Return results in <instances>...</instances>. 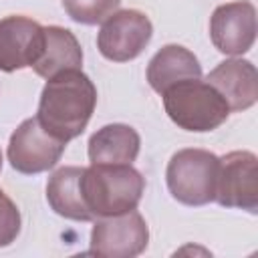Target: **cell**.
Instances as JSON below:
<instances>
[{"instance_id": "obj_15", "label": "cell", "mask_w": 258, "mask_h": 258, "mask_svg": "<svg viewBox=\"0 0 258 258\" xmlns=\"http://www.w3.org/2000/svg\"><path fill=\"white\" fill-rule=\"evenodd\" d=\"M141 149L139 133L125 123H109L89 139L91 163H133Z\"/></svg>"}, {"instance_id": "obj_7", "label": "cell", "mask_w": 258, "mask_h": 258, "mask_svg": "<svg viewBox=\"0 0 258 258\" xmlns=\"http://www.w3.org/2000/svg\"><path fill=\"white\" fill-rule=\"evenodd\" d=\"M214 202L248 214L258 212V157L252 151H230L220 157Z\"/></svg>"}, {"instance_id": "obj_1", "label": "cell", "mask_w": 258, "mask_h": 258, "mask_svg": "<svg viewBox=\"0 0 258 258\" xmlns=\"http://www.w3.org/2000/svg\"><path fill=\"white\" fill-rule=\"evenodd\" d=\"M95 105L97 89L93 81L81 69H71L46 81L36 119L48 133L69 143L87 129Z\"/></svg>"}, {"instance_id": "obj_17", "label": "cell", "mask_w": 258, "mask_h": 258, "mask_svg": "<svg viewBox=\"0 0 258 258\" xmlns=\"http://www.w3.org/2000/svg\"><path fill=\"white\" fill-rule=\"evenodd\" d=\"M20 212L0 187V248L10 246L20 234Z\"/></svg>"}, {"instance_id": "obj_2", "label": "cell", "mask_w": 258, "mask_h": 258, "mask_svg": "<svg viewBox=\"0 0 258 258\" xmlns=\"http://www.w3.org/2000/svg\"><path fill=\"white\" fill-rule=\"evenodd\" d=\"M83 198L93 222L137 210L145 177L131 163H91L81 177Z\"/></svg>"}, {"instance_id": "obj_5", "label": "cell", "mask_w": 258, "mask_h": 258, "mask_svg": "<svg viewBox=\"0 0 258 258\" xmlns=\"http://www.w3.org/2000/svg\"><path fill=\"white\" fill-rule=\"evenodd\" d=\"M64 147L67 143L48 133L36 117H28L10 135L8 161L16 171L34 175L52 169L62 157Z\"/></svg>"}, {"instance_id": "obj_4", "label": "cell", "mask_w": 258, "mask_h": 258, "mask_svg": "<svg viewBox=\"0 0 258 258\" xmlns=\"http://www.w3.org/2000/svg\"><path fill=\"white\" fill-rule=\"evenodd\" d=\"M220 157L208 149H179L171 155L165 181L173 200L183 206H206L214 202Z\"/></svg>"}, {"instance_id": "obj_11", "label": "cell", "mask_w": 258, "mask_h": 258, "mask_svg": "<svg viewBox=\"0 0 258 258\" xmlns=\"http://www.w3.org/2000/svg\"><path fill=\"white\" fill-rule=\"evenodd\" d=\"M206 81L224 97L230 111H246L258 101V73L246 58L222 60Z\"/></svg>"}, {"instance_id": "obj_10", "label": "cell", "mask_w": 258, "mask_h": 258, "mask_svg": "<svg viewBox=\"0 0 258 258\" xmlns=\"http://www.w3.org/2000/svg\"><path fill=\"white\" fill-rule=\"evenodd\" d=\"M44 26L20 14L0 20V71L12 73L32 67L42 52Z\"/></svg>"}, {"instance_id": "obj_12", "label": "cell", "mask_w": 258, "mask_h": 258, "mask_svg": "<svg viewBox=\"0 0 258 258\" xmlns=\"http://www.w3.org/2000/svg\"><path fill=\"white\" fill-rule=\"evenodd\" d=\"M187 79H202V67L198 56L181 44L161 46L147 64V83L159 95Z\"/></svg>"}, {"instance_id": "obj_9", "label": "cell", "mask_w": 258, "mask_h": 258, "mask_svg": "<svg viewBox=\"0 0 258 258\" xmlns=\"http://www.w3.org/2000/svg\"><path fill=\"white\" fill-rule=\"evenodd\" d=\"M256 8L248 0H236L220 4L210 18L212 44L230 56L248 52L256 40Z\"/></svg>"}, {"instance_id": "obj_6", "label": "cell", "mask_w": 258, "mask_h": 258, "mask_svg": "<svg viewBox=\"0 0 258 258\" xmlns=\"http://www.w3.org/2000/svg\"><path fill=\"white\" fill-rule=\"evenodd\" d=\"M153 36V24L141 10H117L101 22L97 34L99 52L113 62L137 58Z\"/></svg>"}, {"instance_id": "obj_16", "label": "cell", "mask_w": 258, "mask_h": 258, "mask_svg": "<svg viewBox=\"0 0 258 258\" xmlns=\"http://www.w3.org/2000/svg\"><path fill=\"white\" fill-rule=\"evenodd\" d=\"M121 0H62V8L71 20L79 24H101L113 12H117Z\"/></svg>"}, {"instance_id": "obj_8", "label": "cell", "mask_w": 258, "mask_h": 258, "mask_svg": "<svg viewBox=\"0 0 258 258\" xmlns=\"http://www.w3.org/2000/svg\"><path fill=\"white\" fill-rule=\"evenodd\" d=\"M149 244V228L137 212H125L95 220L91 230V254L105 258H133Z\"/></svg>"}, {"instance_id": "obj_18", "label": "cell", "mask_w": 258, "mask_h": 258, "mask_svg": "<svg viewBox=\"0 0 258 258\" xmlns=\"http://www.w3.org/2000/svg\"><path fill=\"white\" fill-rule=\"evenodd\" d=\"M0 171H2V151H0Z\"/></svg>"}, {"instance_id": "obj_14", "label": "cell", "mask_w": 258, "mask_h": 258, "mask_svg": "<svg viewBox=\"0 0 258 258\" xmlns=\"http://www.w3.org/2000/svg\"><path fill=\"white\" fill-rule=\"evenodd\" d=\"M81 64H83V48L77 36L62 26H44L42 52L32 64V71L48 81L58 73L81 69Z\"/></svg>"}, {"instance_id": "obj_3", "label": "cell", "mask_w": 258, "mask_h": 258, "mask_svg": "<svg viewBox=\"0 0 258 258\" xmlns=\"http://www.w3.org/2000/svg\"><path fill=\"white\" fill-rule=\"evenodd\" d=\"M167 117L183 131L208 133L226 123L230 107L224 97L202 79H187L161 93Z\"/></svg>"}, {"instance_id": "obj_13", "label": "cell", "mask_w": 258, "mask_h": 258, "mask_svg": "<svg viewBox=\"0 0 258 258\" xmlns=\"http://www.w3.org/2000/svg\"><path fill=\"white\" fill-rule=\"evenodd\" d=\"M85 167L64 165L50 173L46 181V202L50 210L67 220L75 222H93L83 198L81 177Z\"/></svg>"}]
</instances>
